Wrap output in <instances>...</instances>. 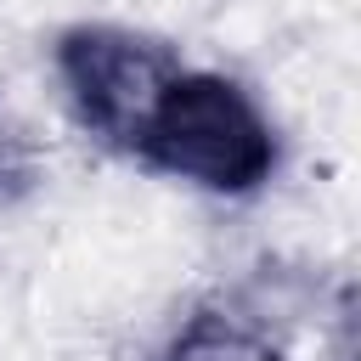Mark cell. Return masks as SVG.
<instances>
[{
  "label": "cell",
  "instance_id": "cell-1",
  "mask_svg": "<svg viewBox=\"0 0 361 361\" xmlns=\"http://www.w3.org/2000/svg\"><path fill=\"white\" fill-rule=\"evenodd\" d=\"M124 158L209 197H254L276 175L282 141L265 107L237 79L180 62L158 90V102L147 107Z\"/></svg>",
  "mask_w": 361,
  "mask_h": 361
},
{
  "label": "cell",
  "instance_id": "cell-2",
  "mask_svg": "<svg viewBox=\"0 0 361 361\" xmlns=\"http://www.w3.org/2000/svg\"><path fill=\"white\" fill-rule=\"evenodd\" d=\"M51 68L73 124L107 152H130L147 107L180 68V51L118 23H73L51 45Z\"/></svg>",
  "mask_w": 361,
  "mask_h": 361
},
{
  "label": "cell",
  "instance_id": "cell-3",
  "mask_svg": "<svg viewBox=\"0 0 361 361\" xmlns=\"http://www.w3.org/2000/svg\"><path fill=\"white\" fill-rule=\"evenodd\" d=\"M152 361H282V350L248 316L203 305L152 350Z\"/></svg>",
  "mask_w": 361,
  "mask_h": 361
},
{
  "label": "cell",
  "instance_id": "cell-4",
  "mask_svg": "<svg viewBox=\"0 0 361 361\" xmlns=\"http://www.w3.org/2000/svg\"><path fill=\"white\" fill-rule=\"evenodd\" d=\"M45 180V158H39V141L28 130V118L11 107V96L0 90V214L23 209Z\"/></svg>",
  "mask_w": 361,
  "mask_h": 361
}]
</instances>
